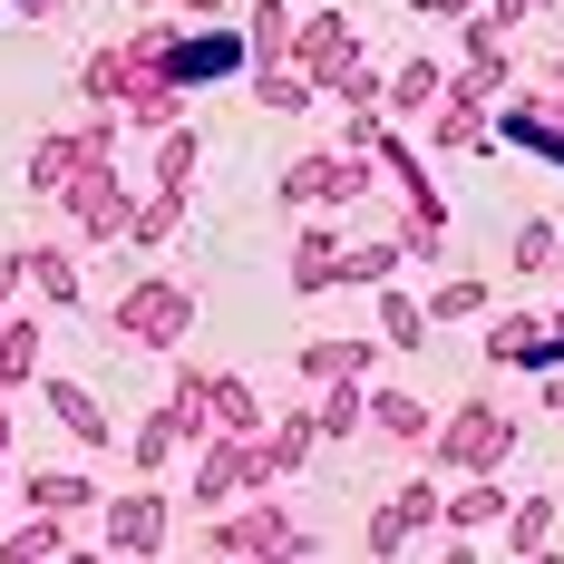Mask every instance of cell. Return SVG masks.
Returning a JSON list of instances; mask_svg holds the SVG:
<instances>
[{"label": "cell", "mask_w": 564, "mask_h": 564, "mask_svg": "<svg viewBox=\"0 0 564 564\" xmlns=\"http://www.w3.org/2000/svg\"><path fill=\"white\" fill-rule=\"evenodd\" d=\"M438 98H448V68H438V58H399V68H390V117H399V108L429 117Z\"/></svg>", "instance_id": "31"}, {"label": "cell", "mask_w": 564, "mask_h": 564, "mask_svg": "<svg viewBox=\"0 0 564 564\" xmlns=\"http://www.w3.org/2000/svg\"><path fill=\"white\" fill-rule=\"evenodd\" d=\"M68 525H78V516H40V507H30L20 525H10V535H0V564H58L68 545H78Z\"/></svg>", "instance_id": "23"}, {"label": "cell", "mask_w": 564, "mask_h": 564, "mask_svg": "<svg viewBox=\"0 0 564 564\" xmlns=\"http://www.w3.org/2000/svg\"><path fill=\"white\" fill-rule=\"evenodd\" d=\"M20 292H30V253H0V322L20 312Z\"/></svg>", "instance_id": "41"}, {"label": "cell", "mask_w": 564, "mask_h": 564, "mask_svg": "<svg viewBox=\"0 0 564 564\" xmlns=\"http://www.w3.org/2000/svg\"><path fill=\"white\" fill-rule=\"evenodd\" d=\"M20 507H40V516H88V507H108V487H98V477H78V467H30V477H20Z\"/></svg>", "instance_id": "17"}, {"label": "cell", "mask_w": 564, "mask_h": 564, "mask_svg": "<svg viewBox=\"0 0 564 564\" xmlns=\"http://www.w3.org/2000/svg\"><path fill=\"white\" fill-rule=\"evenodd\" d=\"M429 332H438V322H429V302H409V292L380 282V340H390V350H429Z\"/></svg>", "instance_id": "35"}, {"label": "cell", "mask_w": 564, "mask_h": 564, "mask_svg": "<svg viewBox=\"0 0 564 564\" xmlns=\"http://www.w3.org/2000/svg\"><path fill=\"white\" fill-rule=\"evenodd\" d=\"M380 156H360V147H302V156H292V166H282V205H292V215H340V205H360V195H370V185H380Z\"/></svg>", "instance_id": "3"}, {"label": "cell", "mask_w": 564, "mask_h": 564, "mask_svg": "<svg viewBox=\"0 0 564 564\" xmlns=\"http://www.w3.org/2000/svg\"><path fill=\"white\" fill-rule=\"evenodd\" d=\"M40 409H50L58 429L78 438V448H108V438H117V419H108L88 390H78V380H40Z\"/></svg>", "instance_id": "19"}, {"label": "cell", "mask_w": 564, "mask_h": 564, "mask_svg": "<svg viewBox=\"0 0 564 564\" xmlns=\"http://www.w3.org/2000/svg\"><path fill=\"white\" fill-rule=\"evenodd\" d=\"M555 253H564V234L545 225V215H535V225H516V243H507V263H516L525 282H535V273H555Z\"/></svg>", "instance_id": "38"}, {"label": "cell", "mask_w": 564, "mask_h": 564, "mask_svg": "<svg viewBox=\"0 0 564 564\" xmlns=\"http://www.w3.org/2000/svg\"><path fill=\"white\" fill-rule=\"evenodd\" d=\"M457 78H477L487 98L516 88V30L497 20V10H467V20H457Z\"/></svg>", "instance_id": "12"}, {"label": "cell", "mask_w": 564, "mask_h": 564, "mask_svg": "<svg viewBox=\"0 0 564 564\" xmlns=\"http://www.w3.org/2000/svg\"><path fill=\"white\" fill-rule=\"evenodd\" d=\"M312 419H322V438H360L370 429V380H322Z\"/></svg>", "instance_id": "30"}, {"label": "cell", "mask_w": 564, "mask_h": 564, "mask_svg": "<svg viewBox=\"0 0 564 564\" xmlns=\"http://www.w3.org/2000/svg\"><path fill=\"white\" fill-rule=\"evenodd\" d=\"M205 438H215V429H205V409H195L185 390H166L147 419H137V429H127V457H137V477H156L175 448H205Z\"/></svg>", "instance_id": "10"}, {"label": "cell", "mask_w": 564, "mask_h": 564, "mask_svg": "<svg viewBox=\"0 0 564 564\" xmlns=\"http://www.w3.org/2000/svg\"><path fill=\"white\" fill-rule=\"evenodd\" d=\"M312 448H322V419H312V409H273V419H263V467H273V477H302Z\"/></svg>", "instance_id": "22"}, {"label": "cell", "mask_w": 564, "mask_h": 564, "mask_svg": "<svg viewBox=\"0 0 564 564\" xmlns=\"http://www.w3.org/2000/svg\"><path fill=\"white\" fill-rule=\"evenodd\" d=\"M108 555H166V535H175V507L156 497V477H137L127 497H108Z\"/></svg>", "instance_id": "11"}, {"label": "cell", "mask_w": 564, "mask_h": 564, "mask_svg": "<svg viewBox=\"0 0 564 564\" xmlns=\"http://www.w3.org/2000/svg\"><path fill=\"white\" fill-rule=\"evenodd\" d=\"M108 332L127 340V350H185V332H195V282L137 273V282L108 302Z\"/></svg>", "instance_id": "4"}, {"label": "cell", "mask_w": 564, "mask_h": 564, "mask_svg": "<svg viewBox=\"0 0 564 564\" xmlns=\"http://www.w3.org/2000/svg\"><path fill=\"white\" fill-rule=\"evenodd\" d=\"M370 429H380L390 448H419V457H429V438H438V409H429V399H409V390H370Z\"/></svg>", "instance_id": "20"}, {"label": "cell", "mask_w": 564, "mask_h": 564, "mask_svg": "<svg viewBox=\"0 0 564 564\" xmlns=\"http://www.w3.org/2000/svg\"><path fill=\"white\" fill-rule=\"evenodd\" d=\"M68 225H78V243H127V225H137V185L117 166H98L78 195H68Z\"/></svg>", "instance_id": "14"}, {"label": "cell", "mask_w": 564, "mask_h": 564, "mask_svg": "<svg viewBox=\"0 0 564 564\" xmlns=\"http://www.w3.org/2000/svg\"><path fill=\"white\" fill-rule=\"evenodd\" d=\"M332 98H340V108H390V78H380V68H370V58H360V68H350V78H340Z\"/></svg>", "instance_id": "39"}, {"label": "cell", "mask_w": 564, "mask_h": 564, "mask_svg": "<svg viewBox=\"0 0 564 564\" xmlns=\"http://www.w3.org/2000/svg\"><path fill=\"white\" fill-rule=\"evenodd\" d=\"M292 58L322 78V98H332L340 78L360 68V30H350V10H302V30H292Z\"/></svg>", "instance_id": "13"}, {"label": "cell", "mask_w": 564, "mask_h": 564, "mask_svg": "<svg viewBox=\"0 0 564 564\" xmlns=\"http://www.w3.org/2000/svg\"><path fill=\"white\" fill-rule=\"evenodd\" d=\"M175 390L195 399V409H205V429H225V438H263V419H273V409L253 399L243 370H195V360H185V370H175Z\"/></svg>", "instance_id": "8"}, {"label": "cell", "mask_w": 564, "mask_h": 564, "mask_svg": "<svg viewBox=\"0 0 564 564\" xmlns=\"http://www.w3.org/2000/svg\"><path fill=\"white\" fill-rule=\"evenodd\" d=\"M380 137H390V108H350V117H340V147L380 156Z\"/></svg>", "instance_id": "40"}, {"label": "cell", "mask_w": 564, "mask_h": 564, "mask_svg": "<svg viewBox=\"0 0 564 564\" xmlns=\"http://www.w3.org/2000/svg\"><path fill=\"white\" fill-rule=\"evenodd\" d=\"M487 360H507V370L555 360V322H535V312H497V322H487Z\"/></svg>", "instance_id": "24"}, {"label": "cell", "mask_w": 564, "mask_h": 564, "mask_svg": "<svg viewBox=\"0 0 564 564\" xmlns=\"http://www.w3.org/2000/svg\"><path fill=\"white\" fill-rule=\"evenodd\" d=\"M292 30H302V10H292V0H253V10H243V50H253V68L292 58Z\"/></svg>", "instance_id": "25"}, {"label": "cell", "mask_w": 564, "mask_h": 564, "mask_svg": "<svg viewBox=\"0 0 564 564\" xmlns=\"http://www.w3.org/2000/svg\"><path fill=\"white\" fill-rule=\"evenodd\" d=\"M10 10H20V20H58L68 0H10Z\"/></svg>", "instance_id": "43"}, {"label": "cell", "mask_w": 564, "mask_h": 564, "mask_svg": "<svg viewBox=\"0 0 564 564\" xmlns=\"http://www.w3.org/2000/svg\"><path fill=\"white\" fill-rule=\"evenodd\" d=\"M399 253H409V263H448V205H438V185H419V175H399Z\"/></svg>", "instance_id": "15"}, {"label": "cell", "mask_w": 564, "mask_h": 564, "mask_svg": "<svg viewBox=\"0 0 564 564\" xmlns=\"http://www.w3.org/2000/svg\"><path fill=\"white\" fill-rule=\"evenodd\" d=\"M429 322H487V282H477V273H448L438 292H429Z\"/></svg>", "instance_id": "37"}, {"label": "cell", "mask_w": 564, "mask_h": 564, "mask_svg": "<svg viewBox=\"0 0 564 564\" xmlns=\"http://www.w3.org/2000/svg\"><path fill=\"white\" fill-rule=\"evenodd\" d=\"M175 225H185V185H147V195H137V225H127V243H137V253H156Z\"/></svg>", "instance_id": "32"}, {"label": "cell", "mask_w": 564, "mask_h": 564, "mask_svg": "<svg viewBox=\"0 0 564 564\" xmlns=\"http://www.w3.org/2000/svg\"><path fill=\"white\" fill-rule=\"evenodd\" d=\"M117 127H127L117 108H88L78 127H50V137L30 147V195H40V205H68L98 166H117Z\"/></svg>", "instance_id": "2"}, {"label": "cell", "mask_w": 564, "mask_h": 564, "mask_svg": "<svg viewBox=\"0 0 564 564\" xmlns=\"http://www.w3.org/2000/svg\"><path fill=\"white\" fill-rule=\"evenodd\" d=\"M0 487H10V409H0Z\"/></svg>", "instance_id": "46"}, {"label": "cell", "mask_w": 564, "mask_h": 564, "mask_svg": "<svg viewBox=\"0 0 564 564\" xmlns=\"http://www.w3.org/2000/svg\"><path fill=\"white\" fill-rule=\"evenodd\" d=\"M438 516H448V487H438V477H409V487H390V497L370 507V525H360V545H370V555H399V545L438 535Z\"/></svg>", "instance_id": "7"}, {"label": "cell", "mask_w": 564, "mask_h": 564, "mask_svg": "<svg viewBox=\"0 0 564 564\" xmlns=\"http://www.w3.org/2000/svg\"><path fill=\"white\" fill-rule=\"evenodd\" d=\"M40 340H50V332H40L30 312H10V322H0V399L40 380Z\"/></svg>", "instance_id": "29"}, {"label": "cell", "mask_w": 564, "mask_h": 564, "mask_svg": "<svg viewBox=\"0 0 564 564\" xmlns=\"http://www.w3.org/2000/svg\"><path fill=\"white\" fill-rule=\"evenodd\" d=\"M20 253H30V292L58 302V312H78V292H88V282H78V253H68V243H20Z\"/></svg>", "instance_id": "26"}, {"label": "cell", "mask_w": 564, "mask_h": 564, "mask_svg": "<svg viewBox=\"0 0 564 564\" xmlns=\"http://www.w3.org/2000/svg\"><path fill=\"white\" fill-rule=\"evenodd\" d=\"M225 68H253L243 30H225V40H185V30H175V78H185V88H195V78H225Z\"/></svg>", "instance_id": "27"}, {"label": "cell", "mask_w": 564, "mask_h": 564, "mask_svg": "<svg viewBox=\"0 0 564 564\" xmlns=\"http://www.w3.org/2000/svg\"><path fill=\"white\" fill-rule=\"evenodd\" d=\"M340 282V234L332 225H302L292 234V292H332Z\"/></svg>", "instance_id": "28"}, {"label": "cell", "mask_w": 564, "mask_h": 564, "mask_svg": "<svg viewBox=\"0 0 564 564\" xmlns=\"http://www.w3.org/2000/svg\"><path fill=\"white\" fill-rule=\"evenodd\" d=\"M205 555L215 564H263V555H322V535L292 516V497L273 487H253V497H234V507L205 516Z\"/></svg>", "instance_id": "1"}, {"label": "cell", "mask_w": 564, "mask_h": 564, "mask_svg": "<svg viewBox=\"0 0 564 564\" xmlns=\"http://www.w3.org/2000/svg\"><path fill=\"white\" fill-rule=\"evenodd\" d=\"M399 234H380V243H340V282H360V292H380V282H399Z\"/></svg>", "instance_id": "34"}, {"label": "cell", "mask_w": 564, "mask_h": 564, "mask_svg": "<svg viewBox=\"0 0 564 564\" xmlns=\"http://www.w3.org/2000/svg\"><path fill=\"white\" fill-rule=\"evenodd\" d=\"M507 507H516V497L497 487V477H457V487H448V516H438V525H448V555L477 535V525H507Z\"/></svg>", "instance_id": "18"}, {"label": "cell", "mask_w": 564, "mask_h": 564, "mask_svg": "<svg viewBox=\"0 0 564 564\" xmlns=\"http://www.w3.org/2000/svg\"><path fill=\"white\" fill-rule=\"evenodd\" d=\"M419 137H429V156H477V147H497V108H487V88H477V78H448V98L419 117Z\"/></svg>", "instance_id": "9"}, {"label": "cell", "mask_w": 564, "mask_h": 564, "mask_svg": "<svg viewBox=\"0 0 564 564\" xmlns=\"http://www.w3.org/2000/svg\"><path fill=\"white\" fill-rule=\"evenodd\" d=\"M419 20H467V10H487V0H409Z\"/></svg>", "instance_id": "42"}, {"label": "cell", "mask_w": 564, "mask_h": 564, "mask_svg": "<svg viewBox=\"0 0 564 564\" xmlns=\"http://www.w3.org/2000/svg\"><path fill=\"white\" fill-rule=\"evenodd\" d=\"M175 10H185V20H215V10H225V0H175Z\"/></svg>", "instance_id": "45"}, {"label": "cell", "mask_w": 564, "mask_h": 564, "mask_svg": "<svg viewBox=\"0 0 564 564\" xmlns=\"http://www.w3.org/2000/svg\"><path fill=\"white\" fill-rule=\"evenodd\" d=\"M555 535H564L555 497H516V507H507V545H516V555H545Z\"/></svg>", "instance_id": "36"}, {"label": "cell", "mask_w": 564, "mask_h": 564, "mask_svg": "<svg viewBox=\"0 0 564 564\" xmlns=\"http://www.w3.org/2000/svg\"><path fill=\"white\" fill-rule=\"evenodd\" d=\"M535 399H545V409H555V419H564V370H555V380H545V390H535Z\"/></svg>", "instance_id": "44"}, {"label": "cell", "mask_w": 564, "mask_h": 564, "mask_svg": "<svg viewBox=\"0 0 564 564\" xmlns=\"http://www.w3.org/2000/svg\"><path fill=\"white\" fill-rule=\"evenodd\" d=\"M137 10H156V0H137Z\"/></svg>", "instance_id": "48"}, {"label": "cell", "mask_w": 564, "mask_h": 564, "mask_svg": "<svg viewBox=\"0 0 564 564\" xmlns=\"http://www.w3.org/2000/svg\"><path fill=\"white\" fill-rule=\"evenodd\" d=\"M545 322H555V350H564V302H555V312H545Z\"/></svg>", "instance_id": "47"}, {"label": "cell", "mask_w": 564, "mask_h": 564, "mask_svg": "<svg viewBox=\"0 0 564 564\" xmlns=\"http://www.w3.org/2000/svg\"><path fill=\"white\" fill-rule=\"evenodd\" d=\"M380 350H390L380 332H322V340H302V390H322V380H370Z\"/></svg>", "instance_id": "16"}, {"label": "cell", "mask_w": 564, "mask_h": 564, "mask_svg": "<svg viewBox=\"0 0 564 564\" xmlns=\"http://www.w3.org/2000/svg\"><path fill=\"white\" fill-rule=\"evenodd\" d=\"M195 166H205V137L195 127H166L156 156H147V185H195Z\"/></svg>", "instance_id": "33"}, {"label": "cell", "mask_w": 564, "mask_h": 564, "mask_svg": "<svg viewBox=\"0 0 564 564\" xmlns=\"http://www.w3.org/2000/svg\"><path fill=\"white\" fill-rule=\"evenodd\" d=\"M516 457V419L497 409V399H457L448 419H438V438H429V467H448V477H497Z\"/></svg>", "instance_id": "5"}, {"label": "cell", "mask_w": 564, "mask_h": 564, "mask_svg": "<svg viewBox=\"0 0 564 564\" xmlns=\"http://www.w3.org/2000/svg\"><path fill=\"white\" fill-rule=\"evenodd\" d=\"M253 108L263 117H302V108H322V78H312L302 58H273V68H253Z\"/></svg>", "instance_id": "21"}, {"label": "cell", "mask_w": 564, "mask_h": 564, "mask_svg": "<svg viewBox=\"0 0 564 564\" xmlns=\"http://www.w3.org/2000/svg\"><path fill=\"white\" fill-rule=\"evenodd\" d=\"M253 487H282L273 467H263V438H225V429H215L205 457H195V487H185V497L215 516V507H234V497H253Z\"/></svg>", "instance_id": "6"}]
</instances>
